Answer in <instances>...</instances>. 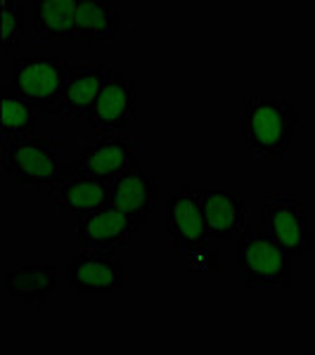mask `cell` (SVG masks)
I'll use <instances>...</instances> for the list:
<instances>
[{"label": "cell", "mask_w": 315, "mask_h": 355, "mask_svg": "<svg viewBox=\"0 0 315 355\" xmlns=\"http://www.w3.org/2000/svg\"><path fill=\"white\" fill-rule=\"evenodd\" d=\"M157 199H159V185L145 171L133 168L128 173L114 178L112 204L126 211L128 216H133L135 220H140L142 225H145V220L157 209Z\"/></svg>", "instance_id": "2e32d148"}, {"label": "cell", "mask_w": 315, "mask_h": 355, "mask_svg": "<svg viewBox=\"0 0 315 355\" xmlns=\"http://www.w3.org/2000/svg\"><path fill=\"white\" fill-rule=\"evenodd\" d=\"M301 114L289 100L249 97L242 114V140L251 157H282L301 133Z\"/></svg>", "instance_id": "6da1fadb"}, {"label": "cell", "mask_w": 315, "mask_h": 355, "mask_svg": "<svg viewBox=\"0 0 315 355\" xmlns=\"http://www.w3.org/2000/svg\"><path fill=\"white\" fill-rule=\"evenodd\" d=\"M263 230L282 246L291 259H303L315 244V232L311 227L306 204L291 194L273 192L261 204Z\"/></svg>", "instance_id": "277c9868"}, {"label": "cell", "mask_w": 315, "mask_h": 355, "mask_svg": "<svg viewBox=\"0 0 315 355\" xmlns=\"http://www.w3.org/2000/svg\"><path fill=\"white\" fill-rule=\"evenodd\" d=\"M74 164L81 171L119 178L133 168H140L133 137L124 133H95L76 145Z\"/></svg>", "instance_id": "9c48e42d"}, {"label": "cell", "mask_w": 315, "mask_h": 355, "mask_svg": "<svg viewBox=\"0 0 315 355\" xmlns=\"http://www.w3.org/2000/svg\"><path fill=\"white\" fill-rule=\"evenodd\" d=\"M24 36V8L17 0H0V48L12 50Z\"/></svg>", "instance_id": "d6986e66"}, {"label": "cell", "mask_w": 315, "mask_h": 355, "mask_svg": "<svg viewBox=\"0 0 315 355\" xmlns=\"http://www.w3.org/2000/svg\"><path fill=\"white\" fill-rule=\"evenodd\" d=\"M166 232H169L171 249L178 254H194L197 249L211 242L199 190L182 185L169 194V199H166Z\"/></svg>", "instance_id": "52a82bcc"}, {"label": "cell", "mask_w": 315, "mask_h": 355, "mask_svg": "<svg viewBox=\"0 0 315 355\" xmlns=\"http://www.w3.org/2000/svg\"><path fill=\"white\" fill-rule=\"evenodd\" d=\"M142 223L112 202L76 218V244L93 251H121L133 246Z\"/></svg>", "instance_id": "8992f818"}, {"label": "cell", "mask_w": 315, "mask_h": 355, "mask_svg": "<svg viewBox=\"0 0 315 355\" xmlns=\"http://www.w3.org/2000/svg\"><path fill=\"white\" fill-rule=\"evenodd\" d=\"M5 294L15 301L43 306L57 291V270L53 266H19L3 270Z\"/></svg>", "instance_id": "e0dca14e"}, {"label": "cell", "mask_w": 315, "mask_h": 355, "mask_svg": "<svg viewBox=\"0 0 315 355\" xmlns=\"http://www.w3.org/2000/svg\"><path fill=\"white\" fill-rule=\"evenodd\" d=\"M190 256H192V270H216V268H219V259H216V254L209 249V244L197 249Z\"/></svg>", "instance_id": "ffe728a7"}, {"label": "cell", "mask_w": 315, "mask_h": 355, "mask_svg": "<svg viewBox=\"0 0 315 355\" xmlns=\"http://www.w3.org/2000/svg\"><path fill=\"white\" fill-rule=\"evenodd\" d=\"M10 83L43 114L62 116L67 62H60L57 57H17L10 64Z\"/></svg>", "instance_id": "5b68a950"}, {"label": "cell", "mask_w": 315, "mask_h": 355, "mask_svg": "<svg viewBox=\"0 0 315 355\" xmlns=\"http://www.w3.org/2000/svg\"><path fill=\"white\" fill-rule=\"evenodd\" d=\"M0 159H3V171L8 178H12L19 185L48 187V190H55L78 168L76 164H67L60 157V147L55 140H45L38 135L3 147Z\"/></svg>", "instance_id": "7a4b0ae2"}, {"label": "cell", "mask_w": 315, "mask_h": 355, "mask_svg": "<svg viewBox=\"0 0 315 355\" xmlns=\"http://www.w3.org/2000/svg\"><path fill=\"white\" fill-rule=\"evenodd\" d=\"M237 268L249 289H289L291 256L266 230L249 225L239 234Z\"/></svg>", "instance_id": "3957f363"}, {"label": "cell", "mask_w": 315, "mask_h": 355, "mask_svg": "<svg viewBox=\"0 0 315 355\" xmlns=\"http://www.w3.org/2000/svg\"><path fill=\"white\" fill-rule=\"evenodd\" d=\"M121 28V15L112 0H76L74 8V43L114 41Z\"/></svg>", "instance_id": "9a60e30c"}, {"label": "cell", "mask_w": 315, "mask_h": 355, "mask_svg": "<svg viewBox=\"0 0 315 355\" xmlns=\"http://www.w3.org/2000/svg\"><path fill=\"white\" fill-rule=\"evenodd\" d=\"M76 0H33V28L41 43H74Z\"/></svg>", "instance_id": "ac0fdd59"}, {"label": "cell", "mask_w": 315, "mask_h": 355, "mask_svg": "<svg viewBox=\"0 0 315 355\" xmlns=\"http://www.w3.org/2000/svg\"><path fill=\"white\" fill-rule=\"evenodd\" d=\"M38 107L24 97L12 83L0 88V150L15 142L36 137Z\"/></svg>", "instance_id": "5bb4252c"}, {"label": "cell", "mask_w": 315, "mask_h": 355, "mask_svg": "<svg viewBox=\"0 0 315 355\" xmlns=\"http://www.w3.org/2000/svg\"><path fill=\"white\" fill-rule=\"evenodd\" d=\"M112 190H114V178L76 168V173L67 178L65 182H60L53 190V194L60 214L81 218V216L90 214V211L110 204Z\"/></svg>", "instance_id": "8fae6325"}, {"label": "cell", "mask_w": 315, "mask_h": 355, "mask_svg": "<svg viewBox=\"0 0 315 355\" xmlns=\"http://www.w3.org/2000/svg\"><path fill=\"white\" fill-rule=\"evenodd\" d=\"M211 242H228L249 227L247 197L230 190H199Z\"/></svg>", "instance_id": "7c38bea8"}, {"label": "cell", "mask_w": 315, "mask_h": 355, "mask_svg": "<svg viewBox=\"0 0 315 355\" xmlns=\"http://www.w3.org/2000/svg\"><path fill=\"white\" fill-rule=\"evenodd\" d=\"M110 62H67V85L62 97V116L65 119H88L97 95L102 90Z\"/></svg>", "instance_id": "4fadbf2b"}, {"label": "cell", "mask_w": 315, "mask_h": 355, "mask_svg": "<svg viewBox=\"0 0 315 355\" xmlns=\"http://www.w3.org/2000/svg\"><path fill=\"white\" fill-rule=\"evenodd\" d=\"M67 282L76 294L110 296L121 289L124 261L117 251L81 249L67 266Z\"/></svg>", "instance_id": "30bf717a"}, {"label": "cell", "mask_w": 315, "mask_h": 355, "mask_svg": "<svg viewBox=\"0 0 315 355\" xmlns=\"http://www.w3.org/2000/svg\"><path fill=\"white\" fill-rule=\"evenodd\" d=\"M95 133H126L135 121V81L117 67L110 69L88 119Z\"/></svg>", "instance_id": "ba28073f"}]
</instances>
